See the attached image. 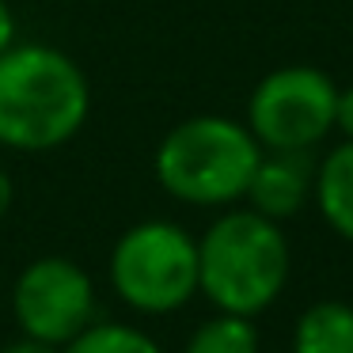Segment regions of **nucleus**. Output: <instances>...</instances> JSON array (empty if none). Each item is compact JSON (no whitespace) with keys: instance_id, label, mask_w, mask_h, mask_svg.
<instances>
[{"instance_id":"nucleus-5","label":"nucleus","mask_w":353,"mask_h":353,"mask_svg":"<svg viewBox=\"0 0 353 353\" xmlns=\"http://www.w3.org/2000/svg\"><path fill=\"white\" fill-rule=\"evenodd\" d=\"M338 88L315 65H285L254 84L247 130L262 152H312L334 133Z\"/></svg>"},{"instance_id":"nucleus-14","label":"nucleus","mask_w":353,"mask_h":353,"mask_svg":"<svg viewBox=\"0 0 353 353\" xmlns=\"http://www.w3.org/2000/svg\"><path fill=\"white\" fill-rule=\"evenodd\" d=\"M0 353H61L57 345H46V342H34V338H19V342L4 345Z\"/></svg>"},{"instance_id":"nucleus-8","label":"nucleus","mask_w":353,"mask_h":353,"mask_svg":"<svg viewBox=\"0 0 353 353\" xmlns=\"http://www.w3.org/2000/svg\"><path fill=\"white\" fill-rule=\"evenodd\" d=\"M312 201L327 228L353 243V141L334 145L315 163V190Z\"/></svg>"},{"instance_id":"nucleus-4","label":"nucleus","mask_w":353,"mask_h":353,"mask_svg":"<svg viewBox=\"0 0 353 353\" xmlns=\"http://www.w3.org/2000/svg\"><path fill=\"white\" fill-rule=\"evenodd\" d=\"M110 285L141 315H171L198 292V239L175 221H141L110 251Z\"/></svg>"},{"instance_id":"nucleus-2","label":"nucleus","mask_w":353,"mask_h":353,"mask_svg":"<svg viewBox=\"0 0 353 353\" xmlns=\"http://www.w3.org/2000/svg\"><path fill=\"white\" fill-rule=\"evenodd\" d=\"M289 239L254 209H224L198 239V292L216 312L262 315L289 285Z\"/></svg>"},{"instance_id":"nucleus-11","label":"nucleus","mask_w":353,"mask_h":353,"mask_svg":"<svg viewBox=\"0 0 353 353\" xmlns=\"http://www.w3.org/2000/svg\"><path fill=\"white\" fill-rule=\"evenodd\" d=\"M61 353H163L152 334L130 323H88Z\"/></svg>"},{"instance_id":"nucleus-6","label":"nucleus","mask_w":353,"mask_h":353,"mask_svg":"<svg viewBox=\"0 0 353 353\" xmlns=\"http://www.w3.org/2000/svg\"><path fill=\"white\" fill-rule=\"evenodd\" d=\"M12 315L23 338L61 350L88 323H95V285L88 270L72 259H61V254L34 259L16 277Z\"/></svg>"},{"instance_id":"nucleus-9","label":"nucleus","mask_w":353,"mask_h":353,"mask_svg":"<svg viewBox=\"0 0 353 353\" xmlns=\"http://www.w3.org/2000/svg\"><path fill=\"white\" fill-rule=\"evenodd\" d=\"M292 353H353V304L315 300L292 327Z\"/></svg>"},{"instance_id":"nucleus-7","label":"nucleus","mask_w":353,"mask_h":353,"mask_svg":"<svg viewBox=\"0 0 353 353\" xmlns=\"http://www.w3.org/2000/svg\"><path fill=\"white\" fill-rule=\"evenodd\" d=\"M312 190H315L312 152H262L243 201L247 209L285 224L312 201Z\"/></svg>"},{"instance_id":"nucleus-1","label":"nucleus","mask_w":353,"mask_h":353,"mask_svg":"<svg viewBox=\"0 0 353 353\" xmlns=\"http://www.w3.org/2000/svg\"><path fill=\"white\" fill-rule=\"evenodd\" d=\"M92 84L84 69L46 42L0 54V145L12 152H50L84 130Z\"/></svg>"},{"instance_id":"nucleus-3","label":"nucleus","mask_w":353,"mask_h":353,"mask_svg":"<svg viewBox=\"0 0 353 353\" xmlns=\"http://www.w3.org/2000/svg\"><path fill=\"white\" fill-rule=\"evenodd\" d=\"M262 145L247 122L228 114H198L168 130L152 156L156 183L183 205L228 209L243 201Z\"/></svg>"},{"instance_id":"nucleus-12","label":"nucleus","mask_w":353,"mask_h":353,"mask_svg":"<svg viewBox=\"0 0 353 353\" xmlns=\"http://www.w3.org/2000/svg\"><path fill=\"white\" fill-rule=\"evenodd\" d=\"M334 130L342 133L345 141H353V84H350V88H338V99H334Z\"/></svg>"},{"instance_id":"nucleus-13","label":"nucleus","mask_w":353,"mask_h":353,"mask_svg":"<svg viewBox=\"0 0 353 353\" xmlns=\"http://www.w3.org/2000/svg\"><path fill=\"white\" fill-rule=\"evenodd\" d=\"M16 46V12L8 8V0H0V54Z\"/></svg>"},{"instance_id":"nucleus-10","label":"nucleus","mask_w":353,"mask_h":353,"mask_svg":"<svg viewBox=\"0 0 353 353\" xmlns=\"http://www.w3.org/2000/svg\"><path fill=\"white\" fill-rule=\"evenodd\" d=\"M259 327L247 315L216 312L194 327L183 353H259Z\"/></svg>"},{"instance_id":"nucleus-15","label":"nucleus","mask_w":353,"mask_h":353,"mask_svg":"<svg viewBox=\"0 0 353 353\" xmlns=\"http://www.w3.org/2000/svg\"><path fill=\"white\" fill-rule=\"evenodd\" d=\"M8 209H12V179H8V171L0 168V221H4Z\"/></svg>"}]
</instances>
